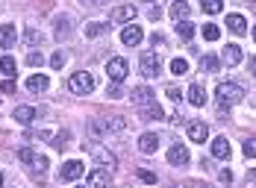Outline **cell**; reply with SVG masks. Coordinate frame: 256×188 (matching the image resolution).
Returning <instances> with one entry per match:
<instances>
[{"label": "cell", "mask_w": 256, "mask_h": 188, "mask_svg": "<svg viewBox=\"0 0 256 188\" xmlns=\"http://www.w3.org/2000/svg\"><path fill=\"white\" fill-rule=\"evenodd\" d=\"M215 100H218V109H230V106L245 100V89L239 83H221L215 89Z\"/></svg>", "instance_id": "cell-1"}, {"label": "cell", "mask_w": 256, "mask_h": 188, "mask_svg": "<svg viewBox=\"0 0 256 188\" xmlns=\"http://www.w3.org/2000/svg\"><path fill=\"white\" fill-rule=\"evenodd\" d=\"M68 89L74 94H92L95 92V77H92L89 71H80V74H74V77L68 80Z\"/></svg>", "instance_id": "cell-2"}, {"label": "cell", "mask_w": 256, "mask_h": 188, "mask_svg": "<svg viewBox=\"0 0 256 188\" xmlns=\"http://www.w3.org/2000/svg\"><path fill=\"white\" fill-rule=\"evenodd\" d=\"M106 74H109V80L112 83H124L129 74V65L127 59H121V56H112L109 62H106Z\"/></svg>", "instance_id": "cell-3"}, {"label": "cell", "mask_w": 256, "mask_h": 188, "mask_svg": "<svg viewBox=\"0 0 256 188\" xmlns=\"http://www.w3.org/2000/svg\"><path fill=\"white\" fill-rule=\"evenodd\" d=\"M159 68H162V62H159V56H153V53H144L141 59H138V71H141V77H159Z\"/></svg>", "instance_id": "cell-4"}, {"label": "cell", "mask_w": 256, "mask_h": 188, "mask_svg": "<svg viewBox=\"0 0 256 188\" xmlns=\"http://www.w3.org/2000/svg\"><path fill=\"white\" fill-rule=\"evenodd\" d=\"M135 18V6H115L112 9V15H109V24H129Z\"/></svg>", "instance_id": "cell-5"}, {"label": "cell", "mask_w": 256, "mask_h": 188, "mask_svg": "<svg viewBox=\"0 0 256 188\" xmlns=\"http://www.w3.org/2000/svg\"><path fill=\"white\" fill-rule=\"evenodd\" d=\"M132 103H135L138 109H147V106H153L156 100H153V92H150L147 86H138V89L132 92Z\"/></svg>", "instance_id": "cell-6"}, {"label": "cell", "mask_w": 256, "mask_h": 188, "mask_svg": "<svg viewBox=\"0 0 256 188\" xmlns=\"http://www.w3.org/2000/svg\"><path fill=\"white\" fill-rule=\"evenodd\" d=\"M138 150L147 153V156L156 153V150H159V135H156V132H144V135L138 138Z\"/></svg>", "instance_id": "cell-7"}, {"label": "cell", "mask_w": 256, "mask_h": 188, "mask_svg": "<svg viewBox=\"0 0 256 188\" xmlns=\"http://www.w3.org/2000/svg\"><path fill=\"white\" fill-rule=\"evenodd\" d=\"M168 162H171L174 168L186 165V162H189V150H186V144H180V141H177V144H174V147L168 150Z\"/></svg>", "instance_id": "cell-8"}, {"label": "cell", "mask_w": 256, "mask_h": 188, "mask_svg": "<svg viewBox=\"0 0 256 188\" xmlns=\"http://www.w3.org/2000/svg\"><path fill=\"white\" fill-rule=\"evenodd\" d=\"M59 177H62V180H80V177H83V162H77V159L65 162L62 171H59Z\"/></svg>", "instance_id": "cell-9"}, {"label": "cell", "mask_w": 256, "mask_h": 188, "mask_svg": "<svg viewBox=\"0 0 256 188\" xmlns=\"http://www.w3.org/2000/svg\"><path fill=\"white\" fill-rule=\"evenodd\" d=\"M109 177H112V174H109L106 168L92 171V174H89V188H106V186H109Z\"/></svg>", "instance_id": "cell-10"}, {"label": "cell", "mask_w": 256, "mask_h": 188, "mask_svg": "<svg viewBox=\"0 0 256 188\" xmlns=\"http://www.w3.org/2000/svg\"><path fill=\"white\" fill-rule=\"evenodd\" d=\"M239 62H242V47L239 44H224V65L236 68Z\"/></svg>", "instance_id": "cell-11"}, {"label": "cell", "mask_w": 256, "mask_h": 188, "mask_svg": "<svg viewBox=\"0 0 256 188\" xmlns=\"http://www.w3.org/2000/svg\"><path fill=\"white\" fill-rule=\"evenodd\" d=\"M189 12H192V9H189L186 0H174V3H171V18H174L177 24H180V21H189Z\"/></svg>", "instance_id": "cell-12"}, {"label": "cell", "mask_w": 256, "mask_h": 188, "mask_svg": "<svg viewBox=\"0 0 256 188\" xmlns=\"http://www.w3.org/2000/svg\"><path fill=\"white\" fill-rule=\"evenodd\" d=\"M189 138H192V141H197V144H200V141H206V138H209V126L200 124V121L189 124Z\"/></svg>", "instance_id": "cell-13"}, {"label": "cell", "mask_w": 256, "mask_h": 188, "mask_svg": "<svg viewBox=\"0 0 256 188\" xmlns=\"http://www.w3.org/2000/svg\"><path fill=\"white\" fill-rule=\"evenodd\" d=\"M15 38H18L15 24H3V27H0V47H12V44H15Z\"/></svg>", "instance_id": "cell-14"}, {"label": "cell", "mask_w": 256, "mask_h": 188, "mask_svg": "<svg viewBox=\"0 0 256 188\" xmlns=\"http://www.w3.org/2000/svg\"><path fill=\"white\" fill-rule=\"evenodd\" d=\"M121 41H124V44H129V47H135V44L141 41V30H138L135 24L124 27V30H121Z\"/></svg>", "instance_id": "cell-15"}, {"label": "cell", "mask_w": 256, "mask_h": 188, "mask_svg": "<svg viewBox=\"0 0 256 188\" xmlns=\"http://www.w3.org/2000/svg\"><path fill=\"white\" fill-rule=\"evenodd\" d=\"M212 156L215 159H230V141H227L224 135H218V138H215V141H212Z\"/></svg>", "instance_id": "cell-16"}, {"label": "cell", "mask_w": 256, "mask_h": 188, "mask_svg": "<svg viewBox=\"0 0 256 188\" xmlns=\"http://www.w3.org/2000/svg\"><path fill=\"white\" fill-rule=\"evenodd\" d=\"M209 97H206V89L200 86V83H192V89H189V103L192 106H203Z\"/></svg>", "instance_id": "cell-17"}, {"label": "cell", "mask_w": 256, "mask_h": 188, "mask_svg": "<svg viewBox=\"0 0 256 188\" xmlns=\"http://www.w3.org/2000/svg\"><path fill=\"white\" fill-rule=\"evenodd\" d=\"M106 129H112V132H124L127 129V118H121V115H106V118H100Z\"/></svg>", "instance_id": "cell-18"}, {"label": "cell", "mask_w": 256, "mask_h": 188, "mask_svg": "<svg viewBox=\"0 0 256 188\" xmlns=\"http://www.w3.org/2000/svg\"><path fill=\"white\" fill-rule=\"evenodd\" d=\"M227 27L236 32V35H245V32H248V21H245L242 15H236V12H233V15H227Z\"/></svg>", "instance_id": "cell-19"}, {"label": "cell", "mask_w": 256, "mask_h": 188, "mask_svg": "<svg viewBox=\"0 0 256 188\" xmlns=\"http://www.w3.org/2000/svg\"><path fill=\"white\" fill-rule=\"evenodd\" d=\"M12 118H15V121H18V124H32V121H35V109H30V106H18V109H15V112H12Z\"/></svg>", "instance_id": "cell-20"}, {"label": "cell", "mask_w": 256, "mask_h": 188, "mask_svg": "<svg viewBox=\"0 0 256 188\" xmlns=\"http://www.w3.org/2000/svg\"><path fill=\"white\" fill-rule=\"evenodd\" d=\"M47 86H50V80H47L44 74H32L30 80H27V89H30V92H44Z\"/></svg>", "instance_id": "cell-21"}, {"label": "cell", "mask_w": 256, "mask_h": 188, "mask_svg": "<svg viewBox=\"0 0 256 188\" xmlns=\"http://www.w3.org/2000/svg\"><path fill=\"white\" fill-rule=\"evenodd\" d=\"M92 150H95L97 162H103V168L112 174V171H115V156H112V153H106V150H100V147H92Z\"/></svg>", "instance_id": "cell-22"}, {"label": "cell", "mask_w": 256, "mask_h": 188, "mask_svg": "<svg viewBox=\"0 0 256 188\" xmlns=\"http://www.w3.org/2000/svg\"><path fill=\"white\" fill-rule=\"evenodd\" d=\"M0 71H3L9 80H15V74H18V65H15V59H12V56H0Z\"/></svg>", "instance_id": "cell-23"}, {"label": "cell", "mask_w": 256, "mask_h": 188, "mask_svg": "<svg viewBox=\"0 0 256 188\" xmlns=\"http://www.w3.org/2000/svg\"><path fill=\"white\" fill-rule=\"evenodd\" d=\"M53 30H56V38H68V35H71V18H68V15L56 18V27H53Z\"/></svg>", "instance_id": "cell-24"}, {"label": "cell", "mask_w": 256, "mask_h": 188, "mask_svg": "<svg viewBox=\"0 0 256 188\" xmlns=\"http://www.w3.org/2000/svg\"><path fill=\"white\" fill-rule=\"evenodd\" d=\"M200 9H203L206 15H218V12L224 9V0H200Z\"/></svg>", "instance_id": "cell-25"}, {"label": "cell", "mask_w": 256, "mask_h": 188, "mask_svg": "<svg viewBox=\"0 0 256 188\" xmlns=\"http://www.w3.org/2000/svg\"><path fill=\"white\" fill-rule=\"evenodd\" d=\"M177 32H180V38H183V41H189V38L194 35V24H192V21H180V24H177Z\"/></svg>", "instance_id": "cell-26"}, {"label": "cell", "mask_w": 256, "mask_h": 188, "mask_svg": "<svg viewBox=\"0 0 256 188\" xmlns=\"http://www.w3.org/2000/svg\"><path fill=\"white\" fill-rule=\"evenodd\" d=\"M41 135H44V138H50V144H53V147H65V144H68V132H53V135H50V132H41Z\"/></svg>", "instance_id": "cell-27"}, {"label": "cell", "mask_w": 256, "mask_h": 188, "mask_svg": "<svg viewBox=\"0 0 256 188\" xmlns=\"http://www.w3.org/2000/svg\"><path fill=\"white\" fill-rule=\"evenodd\" d=\"M141 115H144V121H159V118H165L156 103H153V106H147V109H141Z\"/></svg>", "instance_id": "cell-28"}, {"label": "cell", "mask_w": 256, "mask_h": 188, "mask_svg": "<svg viewBox=\"0 0 256 188\" xmlns=\"http://www.w3.org/2000/svg\"><path fill=\"white\" fill-rule=\"evenodd\" d=\"M103 132H106V126H103V121H97V118H92V121H89V135H92V138H100Z\"/></svg>", "instance_id": "cell-29"}, {"label": "cell", "mask_w": 256, "mask_h": 188, "mask_svg": "<svg viewBox=\"0 0 256 188\" xmlns=\"http://www.w3.org/2000/svg\"><path fill=\"white\" fill-rule=\"evenodd\" d=\"M171 74H174V77L189 74V62H186V59H174V62H171Z\"/></svg>", "instance_id": "cell-30"}, {"label": "cell", "mask_w": 256, "mask_h": 188, "mask_svg": "<svg viewBox=\"0 0 256 188\" xmlns=\"http://www.w3.org/2000/svg\"><path fill=\"white\" fill-rule=\"evenodd\" d=\"M103 32H106V24H100V21L86 24V35H89V38H97V35H103Z\"/></svg>", "instance_id": "cell-31"}, {"label": "cell", "mask_w": 256, "mask_h": 188, "mask_svg": "<svg viewBox=\"0 0 256 188\" xmlns=\"http://www.w3.org/2000/svg\"><path fill=\"white\" fill-rule=\"evenodd\" d=\"M218 59H215V56H203V59H200V68H203V71H206V74H215V71H218Z\"/></svg>", "instance_id": "cell-32"}, {"label": "cell", "mask_w": 256, "mask_h": 188, "mask_svg": "<svg viewBox=\"0 0 256 188\" xmlns=\"http://www.w3.org/2000/svg\"><path fill=\"white\" fill-rule=\"evenodd\" d=\"M218 35H221V30H218L215 24H206V27H203V38H206V41H218Z\"/></svg>", "instance_id": "cell-33"}, {"label": "cell", "mask_w": 256, "mask_h": 188, "mask_svg": "<svg viewBox=\"0 0 256 188\" xmlns=\"http://www.w3.org/2000/svg\"><path fill=\"white\" fill-rule=\"evenodd\" d=\"M242 150H245V156L248 159H256V138H248V141L242 144Z\"/></svg>", "instance_id": "cell-34"}, {"label": "cell", "mask_w": 256, "mask_h": 188, "mask_svg": "<svg viewBox=\"0 0 256 188\" xmlns=\"http://www.w3.org/2000/svg\"><path fill=\"white\" fill-rule=\"evenodd\" d=\"M24 41H27V44H38V41H41V35H38V30H35V27H30V30L24 32Z\"/></svg>", "instance_id": "cell-35"}, {"label": "cell", "mask_w": 256, "mask_h": 188, "mask_svg": "<svg viewBox=\"0 0 256 188\" xmlns=\"http://www.w3.org/2000/svg\"><path fill=\"white\" fill-rule=\"evenodd\" d=\"M18 156H21V162H35V150H32V147H21V150H18Z\"/></svg>", "instance_id": "cell-36"}, {"label": "cell", "mask_w": 256, "mask_h": 188, "mask_svg": "<svg viewBox=\"0 0 256 188\" xmlns=\"http://www.w3.org/2000/svg\"><path fill=\"white\" fill-rule=\"evenodd\" d=\"M41 62H44V56H41L38 50H32V53H27V65H32V68H38Z\"/></svg>", "instance_id": "cell-37"}, {"label": "cell", "mask_w": 256, "mask_h": 188, "mask_svg": "<svg viewBox=\"0 0 256 188\" xmlns=\"http://www.w3.org/2000/svg\"><path fill=\"white\" fill-rule=\"evenodd\" d=\"M32 165H35V174H38V177H44V171H47V159H44V156H35V162H32Z\"/></svg>", "instance_id": "cell-38"}, {"label": "cell", "mask_w": 256, "mask_h": 188, "mask_svg": "<svg viewBox=\"0 0 256 188\" xmlns=\"http://www.w3.org/2000/svg\"><path fill=\"white\" fill-rule=\"evenodd\" d=\"M165 94H168V97H171L174 103H180V100H183V92H180L177 86H168V89H165Z\"/></svg>", "instance_id": "cell-39"}, {"label": "cell", "mask_w": 256, "mask_h": 188, "mask_svg": "<svg viewBox=\"0 0 256 188\" xmlns=\"http://www.w3.org/2000/svg\"><path fill=\"white\" fill-rule=\"evenodd\" d=\"M50 65H53V68L59 71V68H62V65H65V53H59V50H56V53L50 56Z\"/></svg>", "instance_id": "cell-40"}, {"label": "cell", "mask_w": 256, "mask_h": 188, "mask_svg": "<svg viewBox=\"0 0 256 188\" xmlns=\"http://www.w3.org/2000/svg\"><path fill=\"white\" fill-rule=\"evenodd\" d=\"M0 92H3V94H15V80H9V77H6V80H3V86H0Z\"/></svg>", "instance_id": "cell-41"}, {"label": "cell", "mask_w": 256, "mask_h": 188, "mask_svg": "<svg viewBox=\"0 0 256 188\" xmlns=\"http://www.w3.org/2000/svg\"><path fill=\"white\" fill-rule=\"evenodd\" d=\"M138 177H141L144 183H150V186L156 183V174H150V171H138Z\"/></svg>", "instance_id": "cell-42"}, {"label": "cell", "mask_w": 256, "mask_h": 188, "mask_svg": "<svg viewBox=\"0 0 256 188\" xmlns=\"http://www.w3.org/2000/svg\"><path fill=\"white\" fill-rule=\"evenodd\" d=\"M109 97H112V100H118V97H124V92H121V86H118V83H115V86H112V89H109Z\"/></svg>", "instance_id": "cell-43"}, {"label": "cell", "mask_w": 256, "mask_h": 188, "mask_svg": "<svg viewBox=\"0 0 256 188\" xmlns=\"http://www.w3.org/2000/svg\"><path fill=\"white\" fill-rule=\"evenodd\" d=\"M218 180H221L224 186H230V183H233V174H230V171H221V174H218Z\"/></svg>", "instance_id": "cell-44"}, {"label": "cell", "mask_w": 256, "mask_h": 188, "mask_svg": "<svg viewBox=\"0 0 256 188\" xmlns=\"http://www.w3.org/2000/svg\"><path fill=\"white\" fill-rule=\"evenodd\" d=\"M248 68H251V74H254V77H256V56H254V59H251V62H248Z\"/></svg>", "instance_id": "cell-45"}, {"label": "cell", "mask_w": 256, "mask_h": 188, "mask_svg": "<svg viewBox=\"0 0 256 188\" xmlns=\"http://www.w3.org/2000/svg\"><path fill=\"white\" fill-rule=\"evenodd\" d=\"M89 3H92V6H103V3H106V0H89Z\"/></svg>", "instance_id": "cell-46"}, {"label": "cell", "mask_w": 256, "mask_h": 188, "mask_svg": "<svg viewBox=\"0 0 256 188\" xmlns=\"http://www.w3.org/2000/svg\"><path fill=\"white\" fill-rule=\"evenodd\" d=\"M144 3H153V6H156V0H144Z\"/></svg>", "instance_id": "cell-47"}, {"label": "cell", "mask_w": 256, "mask_h": 188, "mask_svg": "<svg viewBox=\"0 0 256 188\" xmlns=\"http://www.w3.org/2000/svg\"><path fill=\"white\" fill-rule=\"evenodd\" d=\"M0 188H3V174H0Z\"/></svg>", "instance_id": "cell-48"}, {"label": "cell", "mask_w": 256, "mask_h": 188, "mask_svg": "<svg viewBox=\"0 0 256 188\" xmlns=\"http://www.w3.org/2000/svg\"><path fill=\"white\" fill-rule=\"evenodd\" d=\"M254 41H256V27H254Z\"/></svg>", "instance_id": "cell-49"}, {"label": "cell", "mask_w": 256, "mask_h": 188, "mask_svg": "<svg viewBox=\"0 0 256 188\" xmlns=\"http://www.w3.org/2000/svg\"><path fill=\"white\" fill-rule=\"evenodd\" d=\"M200 188H209V186H200Z\"/></svg>", "instance_id": "cell-50"}, {"label": "cell", "mask_w": 256, "mask_h": 188, "mask_svg": "<svg viewBox=\"0 0 256 188\" xmlns=\"http://www.w3.org/2000/svg\"><path fill=\"white\" fill-rule=\"evenodd\" d=\"M80 188H83V186H80Z\"/></svg>", "instance_id": "cell-51"}]
</instances>
